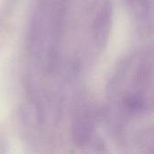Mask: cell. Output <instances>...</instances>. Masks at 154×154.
<instances>
[{
    "mask_svg": "<svg viewBox=\"0 0 154 154\" xmlns=\"http://www.w3.org/2000/svg\"><path fill=\"white\" fill-rule=\"evenodd\" d=\"M114 16V5L112 0H104L100 5L93 20L92 33L95 45L103 49L109 38Z\"/></svg>",
    "mask_w": 154,
    "mask_h": 154,
    "instance_id": "1",
    "label": "cell"
},
{
    "mask_svg": "<svg viewBox=\"0 0 154 154\" xmlns=\"http://www.w3.org/2000/svg\"><path fill=\"white\" fill-rule=\"evenodd\" d=\"M94 134V122L90 115L81 114L73 123V140L79 146H84L89 143Z\"/></svg>",
    "mask_w": 154,
    "mask_h": 154,
    "instance_id": "2",
    "label": "cell"
}]
</instances>
